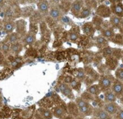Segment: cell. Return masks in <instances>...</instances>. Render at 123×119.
<instances>
[{
  "instance_id": "6da1fadb",
  "label": "cell",
  "mask_w": 123,
  "mask_h": 119,
  "mask_svg": "<svg viewBox=\"0 0 123 119\" xmlns=\"http://www.w3.org/2000/svg\"><path fill=\"white\" fill-rule=\"evenodd\" d=\"M75 101L78 104L81 116L88 117V116H91L93 115L94 107L91 104L90 102L85 100L82 97H78L75 98Z\"/></svg>"
},
{
  "instance_id": "7a4b0ae2",
  "label": "cell",
  "mask_w": 123,
  "mask_h": 119,
  "mask_svg": "<svg viewBox=\"0 0 123 119\" xmlns=\"http://www.w3.org/2000/svg\"><path fill=\"white\" fill-rule=\"evenodd\" d=\"M84 69L86 73V78L84 82L87 86L93 85L96 82L98 81L101 74L98 73V71L94 69L93 67H92L91 64L84 65Z\"/></svg>"
},
{
  "instance_id": "3957f363",
  "label": "cell",
  "mask_w": 123,
  "mask_h": 119,
  "mask_svg": "<svg viewBox=\"0 0 123 119\" xmlns=\"http://www.w3.org/2000/svg\"><path fill=\"white\" fill-rule=\"evenodd\" d=\"M115 77H114L111 74H101L100 78L98 81V85L102 92L111 90V86L115 80Z\"/></svg>"
},
{
  "instance_id": "277c9868",
  "label": "cell",
  "mask_w": 123,
  "mask_h": 119,
  "mask_svg": "<svg viewBox=\"0 0 123 119\" xmlns=\"http://www.w3.org/2000/svg\"><path fill=\"white\" fill-rule=\"evenodd\" d=\"M100 52L101 53L104 58H108L111 57L116 58L117 59H121L123 54H122V50L120 48H113L109 45L104 48L101 50H99Z\"/></svg>"
},
{
  "instance_id": "5b68a950",
  "label": "cell",
  "mask_w": 123,
  "mask_h": 119,
  "mask_svg": "<svg viewBox=\"0 0 123 119\" xmlns=\"http://www.w3.org/2000/svg\"><path fill=\"white\" fill-rule=\"evenodd\" d=\"M51 110L54 117L57 119H63L68 114H69L67 104H65L64 102L56 105L55 106L52 107Z\"/></svg>"
},
{
  "instance_id": "8992f818",
  "label": "cell",
  "mask_w": 123,
  "mask_h": 119,
  "mask_svg": "<svg viewBox=\"0 0 123 119\" xmlns=\"http://www.w3.org/2000/svg\"><path fill=\"white\" fill-rule=\"evenodd\" d=\"M81 29L79 26L75 25V24L71 26V28L68 30V40L73 43H78V40L81 37Z\"/></svg>"
},
{
  "instance_id": "52a82bcc",
  "label": "cell",
  "mask_w": 123,
  "mask_h": 119,
  "mask_svg": "<svg viewBox=\"0 0 123 119\" xmlns=\"http://www.w3.org/2000/svg\"><path fill=\"white\" fill-rule=\"evenodd\" d=\"M114 30L115 29L111 25L109 21L104 20V22L103 23V25H102V28H101V29L100 30V34L110 41L111 39L116 34Z\"/></svg>"
},
{
  "instance_id": "ba28073f",
  "label": "cell",
  "mask_w": 123,
  "mask_h": 119,
  "mask_svg": "<svg viewBox=\"0 0 123 119\" xmlns=\"http://www.w3.org/2000/svg\"><path fill=\"white\" fill-rule=\"evenodd\" d=\"M58 87H59V90L61 92V93L63 95H65L66 97H68V99H70L71 100H75V95L73 92V90L69 84H67L64 82H61L59 83Z\"/></svg>"
},
{
  "instance_id": "9c48e42d",
  "label": "cell",
  "mask_w": 123,
  "mask_h": 119,
  "mask_svg": "<svg viewBox=\"0 0 123 119\" xmlns=\"http://www.w3.org/2000/svg\"><path fill=\"white\" fill-rule=\"evenodd\" d=\"M78 48H81L82 50H88L93 46H94L93 39L91 37L86 35L83 34L77 43Z\"/></svg>"
},
{
  "instance_id": "30bf717a",
  "label": "cell",
  "mask_w": 123,
  "mask_h": 119,
  "mask_svg": "<svg viewBox=\"0 0 123 119\" xmlns=\"http://www.w3.org/2000/svg\"><path fill=\"white\" fill-rule=\"evenodd\" d=\"M54 117L52 111L49 108L40 107L36 110L34 118L37 119H52Z\"/></svg>"
},
{
  "instance_id": "8fae6325",
  "label": "cell",
  "mask_w": 123,
  "mask_h": 119,
  "mask_svg": "<svg viewBox=\"0 0 123 119\" xmlns=\"http://www.w3.org/2000/svg\"><path fill=\"white\" fill-rule=\"evenodd\" d=\"M49 15L59 23L61 22L62 19L64 17L65 14L62 12V10H61V8L59 7V5H54L50 6Z\"/></svg>"
},
{
  "instance_id": "7c38bea8",
  "label": "cell",
  "mask_w": 123,
  "mask_h": 119,
  "mask_svg": "<svg viewBox=\"0 0 123 119\" xmlns=\"http://www.w3.org/2000/svg\"><path fill=\"white\" fill-rule=\"evenodd\" d=\"M95 14L104 19H106L109 18L111 16L112 12L109 6H107L104 4H100L95 10Z\"/></svg>"
},
{
  "instance_id": "4fadbf2b",
  "label": "cell",
  "mask_w": 123,
  "mask_h": 119,
  "mask_svg": "<svg viewBox=\"0 0 123 119\" xmlns=\"http://www.w3.org/2000/svg\"><path fill=\"white\" fill-rule=\"evenodd\" d=\"M109 22L111 25L114 29H117L120 33L123 35V17L111 15V16L109 17Z\"/></svg>"
},
{
  "instance_id": "5bb4252c",
  "label": "cell",
  "mask_w": 123,
  "mask_h": 119,
  "mask_svg": "<svg viewBox=\"0 0 123 119\" xmlns=\"http://www.w3.org/2000/svg\"><path fill=\"white\" fill-rule=\"evenodd\" d=\"M84 5V0H74L70 9V13L72 15L76 18H78Z\"/></svg>"
},
{
  "instance_id": "9a60e30c",
  "label": "cell",
  "mask_w": 123,
  "mask_h": 119,
  "mask_svg": "<svg viewBox=\"0 0 123 119\" xmlns=\"http://www.w3.org/2000/svg\"><path fill=\"white\" fill-rule=\"evenodd\" d=\"M95 53L88 50H83L80 54V62L84 65H89L93 63Z\"/></svg>"
},
{
  "instance_id": "2e32d148",
  "label": "cell",
  "mask_w": 123,
  "mask_h": 119,
  "mask_svg": "<svg viewBox=\"0 0 123 119\" xmlns=\"http://www.w3.org/2000/svg\"><path fill=\"white\" fill-rule=\"evenodd\" d=\"M92 115L98 119H114L111 115H110L102 107L100 106L94 108Z\"/></svg>"
},
{
  "instance_id": "e0dca14e",
  "label": "cell",
  "mask_w": 123,
  "mask_h": 119,
  "mask_svg": "<svg viewBox=\"0 0 123 119\" xmlns=\"http://www.w3.org/2000/svg\"><path fill=\"white\" fill-rule=\"evenodd\" d=\"M36 105H31L25 110H22L18 114L19 119H33L36 112Z\"/></svg>"
},
{
  "instance_id": "ac0fdd59",
  "label": "cell",
  "mask_w": 123,
  "mask_h": 119,
  "mask_svg": "<svg viewBox=\"0 0 123 119\" xmlns=\"http://www.w3.org/2000/svg\"><path fill=\"white\" fill-rule=\"evenodd\" d=\"M81 30L83 34L88 35L89 37L93 38L95 33L96 31L95 26L93 25L92 22H86L81 26Z\"/></svg>"
},
{
  "instance_id": "d6986e66",
  "label": "cell",
  "mask_w": 123,
  "mask_h": 119,
  "mask_svg": "<svg viewBox=\"0 0 123 119\" xmlns=\"http://www.w3.org/2000/svg\"><path fill=\"white\" fill-rule=\"evenodd\" d=\"M50 6L51 5L49 2V0H38L37 2V7L38 12H41L44 17L49 15Z\"/></svg>"
},
{
  "instance_id": "ffe728a7",
  "label": "cell",
  "mask_w": 123,
  "mask_h": 119,
  "mask_svg": "<svg viewBox=\"0 0 123 119\" xmlns=\"http://www.w3.org/2000/svg\"><path fill=\"white\" fill-rule=\"evenodd\" d=\"M102 108L110 115L114 116L118 111L119 110L122 108L117 102H104Z\"/></svg>"
},
{
  "instance_id": "44dd1931",
  "label": "cell",
  "mask_w": 123,
  "mask_h": 119,
  "mask_svg": "<svg viewBox=\"0 0 123 119\" xmlns=\"http://www.w3.org/2000/svg\"><path fill=\"white\" fill-rule=\"evenodd\" d=\"M111 90L116 95L117 99H120L123 97V82L115 79Z\"/></svg>"
},
{
  "instance_id": "7402d4cb",
  "label": "cell",
  "mask_w": 123,
  "mask_h": 119,
  "mask_svg": "<svg viewBox=\"0 0 123 119\" xmlns=\"http://www.w3.org/2000/svg\"><path fill=\"white\" fill-rule=\"evenodd\" d=\"M93 43H94V46L98 48L99 50L103 49L104 48L109 45V40L102 36L101 34L97 36H94L93 38Z\"/></svg>"
},
{
  "instance_id": "603a6c76",
  "label": "cell",
  "mask_w": 123,
  "mask_h": 119,
  "mask_svg": "<svg viewBox=\"0 0 123 119\" xmlns=\"http://www.w3.org/2000/svg\"><path fill=\"white\" fill-rule=\"evenodd\" d=\"M68 106V113L70 115H73V117L76 118L78 116H81L80 112L79 110L78 104L76 103L75 101H70L67 104Z\"/></svg>"
},
{
  "instance_id": "cb8c5ba5",
  "label": "cell",
  "mask_w": 123,
  "mask_h": 119,
  "mask_svg": "<svg viewBox=\"0 0 123 119\" xmlns=\"http://www.w3.org/2000/svg\"><path fill=\"white\" fill-rule=\"evenodd\" d=\"M110 8H111L112 15H117L120 17H123V3L122 2L111 4L110 5Z\"/></svg>"
},
{
  "instance_id": "d4e9b609",
  "label": "cell",
  "mask_w": 123,
  "mask_h": 119,
  "mask_svg": "<svg viewBox=\"0 0 123 119\" xmlns=\"http://www.w3.org/2000/svg\"><path fill=\"white\" fill-rule=\"evenodd\" d=\"M104 64L110 72L115 71L119 66V59L114 58V57L108 58L105 59Z\"/></svg>"
},
{
  "instance_id": "484cf974",
  "label": "cell",
  "mask_w": 123,
  "mask_h": 119,
  "mask_svg": "<svg viewBox=\"0 0 123 119\" xmlns=\"http://www.w3.org/2000/svg\"><path fill=\"white\" fill-rule=\"evenodd\" d=\"M74 0H61L59 3V6L62 10L65 15L68 14L69 12H70V9L73 5Z\"/></svg>"
},
{
  "instance_id": "4316f807",
  "label": "cell",
  "mask_w": 123,
  "mask_h": 119,
  "mask_svg": "<svg viewBox=\"0 0 123 119\" xmlns=\"http://www.w3.org/2000/svg\"><path fill=\"white\" fill-rule=\"evenodd\" d=\"M73 75L74 77L80 80L81 82H84L86 78V73L84 67H78L77 69H73Z\"/></svg>"
},
{
  "instance_id": "83f0119b",
  "label": "cell",
  "mask_w": 123,
  "mask_h": 119,
  "mask_svg": "<svg viewBox=\"0 0 123 119\" xmlns=\"http://www.w3.org/2000/svg\"><path fill=\"white\" fill-rule=\"evenodd\" d=\"M103 93H104V102H117V97L111 90H109L107 91H105Z\"/></svg>"
},
{
  "instance_id": "f1b7e54d",
  "label": "cell",
  "mask_w": 123,
  "mask_h": 119,
  "mask_svg": "<svg viewBox=\"0 0 123 119\" xmlns=\"http://www.w3.org/2000/svg\"><path fill=\"white\" fill-rule=\"evenodd\" d=\"M86 91L88 92L89 93H91V95L96 96V97L99 96L100 94L102 92L100 87H99V85L98 84H93V85H91L89 86H87Z\"/></svg>"
},
{
  "instance_id": "f546056e",
  "label": "cell",
  "mask_w": 123,
  "mask_h": 119,
  "mask_svg": "<svg viewBox=\"0 0 123 119\" xmlns=\"http://www.w3.org/2000/svg\"><path fill=\"white\" fill-rule=\"evenodd\" d=\"M104 22V19L96 15H95V16H93V17L92 19V23H93V25L95 26L96 30H98V31L101 30Z\"/></svg>"
},
{
  "instance_id": "4dcf8cb0",
  "label": "cell",
  "mask_w": 123,
  "mask_h": 119,
  "mask_svg": "<svg viewBox=\"0 0 123 119\" xmlns=\"http://www.w3.org/2000/svg\"><path fill=\"white\" fill-rule=\"evenodd\" d=\"M110 42L119 46H123V35L120 33H116L114 35V37L111 39Z\"/></svg>"
},
{
  "instance_id": "1f68e13d",
  "label": "cell",
  "mask_w": 123,
  "mask_h": 119,
  "mask_svg": "<svg viewBox=\"0 0 123 119\" xmlns=\"http://www.w3.org/2000/svg\"><path fill=\"white\" fill-rule=\"evenodd\" d=\"M65 30L64 29V28L61 25H58L57 27H56L54 29V35L55 39H60L62 37L64 33H65Z\"/></svg>"
},
{
  "instance_id": "d6a6232c",
  "label": "cell",
  "mask_w": 123,
  "mask_h": 119,
  "mask_svg": "<svg viewBox=\"0 0 123 119\" xmlns=\"http://www.w3.org/2000/svg\"><path fill=\"white\" fill-rule=\"evenodd\" d=\"M104 58L101 53L100 52V51L98 52L95 53L94 54V57H93V64L94 67H97L98 65H100L102 63V59Z\"/></svg>"
},
{
  "instance_id": "836d02e7",
  "label": "cell",
  "mask_w": 123,
  "mask_h": 119,
  "mask_svg": "<svg viewBox=\"0 0 123 119\" xmlns=\"http://www.w3.org/2000/svg\"><path fill=\"white\" fill-rule=\"evenodd\" d=\"M92 11L93 10H91L89 7H88L84 5L83 8L82 9V10H81V12L80 13L78 19H86V18L90 17V15L92 13Z\"/></svg>"
},
{
  "instance_id": "e575fe53",
  "label": "cell",
  "mask_w": 123,
  "mask_h": 119,
  "mask_svg": "<svg viewBox=\"0 0 123 119\" xmlns=\"http://www.w3.org/2000/svg\"><path fill=\"white\" fill-rule=\"evenodd\" d=\"M85 6L89 7L92 10H96L98 6V3L96 0H84Z\"/></svg>"
},
{
  "instance_id": "d590c367",
  "label": "cell",
  "mask_w": 123,
  "mask_h": 119,
  "mask_svg": "<svg viewBox=\"0 0 123 119\" xmlns=\"http://www.w3.org/2000/svg\"><path fill=\"white\" fill-rule=\"evenodd\" d=\"M81 84H82V82L74 77V79H73V81L71 82L70 85L73 88V90L79 92L80 90V88H81Z\"/></svg>"
},
{
  "instance_id": "8d00e7d4",
  "label": "cell",
  "mask_w": 123,
  "mask_h": 119,
  "mask_svg": "<svg viewBox=\"0 0 123 119\" xmlns=\"http://www.w3.org/2000/svg\"><path fill=\"white\" fill-rule=\"evenodd\" d=\"M36 41V36L33 33H28L24 38V42L27 45H32Z\"/></svg>"
},
{
  "instance_id": "74e56055",
  "label": "cell",
  "mask_w": 123,
  "mask_h": 119,
  "mask_svg": "<svg viewBox=\"0 0 123 119\" xmlns=\"http://www.w3.org/2000/svg\"><path fill=\"white\" fill-rule=\"evenodd\" d=\"M114 77L116 79L123 82V66L117 68L114 71Z\"/></svg>"
},
{
  "instance_id": "f35d334b",
  "label": "cell",
  "mask_w": 123,
  "mask_h": 119,
  "mask_svg": "<svg viewBox=\"0 0 123 119\" xmlns=\"http://www.w3.org/2000/svg\"><path fill=\"white\" fill-rule=\"evenodd\" d=\"M46 17L48 19V21L46 20V23H48V25H49V28H51L52 30H54L56 27H57V26L59 25V22H58V21H56V20L53 19L52 17H51L49 15L46 16Z\"/></svg>"
},
{
  "instance_id": "ab89813d",
  "label": "cell",
  "mask_w": 123,
  "mask_h": 119,
  "mask_svg": "<svg viewBox=\"0 0 123 119\" xmlns=\"http://www.w3.org/2000/svg\"><path fill=\"white\" fill-rule=\"evenodd\" d=\"M96 68L100 74H110V72H111L109 70V69L106 67L105 64H103V63H101L100 65H98Z\"/></svg>"
},
{
  "instance_id": "60d3db41",
  "label": "cell",
  "mask_w": 123,
  "mask_h": 119,
  "mask_svg": "<svg viewBox=\"0 0 123 119\" xmlns=\"http://www.w3.org/2000/svg\"><path fill=\"white\" fill-rule=\"evenodd\" d=\"M61 22H62L63 23H65L66 25H69L70 26H72V25H74V23L73 22V20L71 19H70L68 16H65V15L62 17V19Z\"/></svg>"
},
{
  "instance_id": "b9f144b4",
  "label": "cell",
  "mask_w": 123,
  "mask_h": 119,
  "mask_svg": "<svg viewBox=\"0 0 123 119\" xmlns=\"http://www.w3.org/2000/svg\"><path fill=\"white\" fill-rule=\"evenodd\" d=\"M113 118L114 119H123V108H121Z\"/></svg>"
},
{
  "instance_id": "7bdbcfd3",
  "label": "cell",
  "mask_w": 123,
  "mask_h": 119,
  "mask_svg": "<svg viewBox=\"0 0 123 119\" xmlns=\"http://www.w3.org/2000/svg\"><path fill=\"white\" fill-rule=\"evenodd\" d=\"M64 41L60 39H55V41L54 42V48H59L61 46H62Z\"/></svg>"
},
{
  "instance_id": "ee69618b",
  "label": "cell",
  "mask_w": 123,
  "mask_h": 119,
  "mask_svg": "<svg viewBox=\"0 0 123 119\" xmlns=\"http://www.w3.org/2000/svg\"><path fill=\"white\" fill-rule=\"evenodd\" d=\"M21 49H22V46H21V45L19 44V43H15L13 45V46H12V51H13L14 53H18Z\"/></svg>"
},
{
  "instance_id": "f6af8a7d",
  "label": "cell",
  "mask_w": 123,
  "mask_h": 119,
  "mask_svg": "<svg viewBox=\"0 0 123 119\" xmlns=\"http://www.w3.org/2000/svg\"><path fill=\"white\" fill-rule=\"evenodd\" d=\"M10 43H15L18 40V36L16 33H13L10 36Z\"/></svg>"
},
{
  "instance_id": "bcb514c9",
  "label": "cell",
  "mask_w": 123,
  "mask_h": 119,
  "mask_svg": "<svg viewBox=\"0 0 123 119\" xmlns=\"http://www.w3.org/2000/svg\"><path fill=\"white\" fill-rule=\"evenodd\" d=\"M13 30V24L12 23H7L5 25V30L8 33L11 32Z\"/></svg>"
},
{
  "instance_id": "7dc6e473",
  "label": "cell",
  "mask_w": 123,
  "mask_h": 119,
  "mask_svg": "<svg viewBox=\"0 0 123 119\" xmlns=\"http://www.w3.org/2000/svg\"><path fill=\"white\" fill-rule=\"evenodd\" d=\"M61 0H49V2L51 5H59Z\"/></svg>"
},
{
  "instance_id": "c3c4849f",
  "label": "cell",
  "mask_w": 123,
  "mask_h": 119,
  "mask_svg": "<svg viewBox=\"0 0 123 119\" xmlns=\"http://www.w3.org/2000/svg\"><path fill=\"white\" fill-rule=\"evenodd\" d=\"M2 50L3 51H5V52L9 50V46H8V45H7V44H3V45H2Z\"/></svg>"
},
{
  "instance_id": "681fc988",
  "label": "cell",
  "mask_w": 123,
  "mask_h": 119,
  "mask_svg": "<svg viewBox=\"0 0 123 119\" xmlns=\"http://www.w3.org/2000/svg\"><path fill=\"white\" fill-rule=\"evenodd\" d=\"M108 1L111 5V4H115V3H118V2H122L123 0H108Z\"/></svg>"
},
{
  "instance_id": "f907efd6",
  "label": "cell",
  "mask_w": 123,
  "mask_h": 119,
  "mask_svg": "<svg viewBox=\"0 0 123 119\" xmlns=\"http://www.w3.org/2000/svg\"><path fill=\"white\" fill-rule=\"evenodd\" d=\"M75 117H73V115H70V114H68L63 119H75Z\"/></svg>"
},
{
  "instance_id": "816d5d0a",
  "label": "cell",
  "mask_w": 123,
  "mask_h": 119,
  "mask_svg": "<svg viewBox=\"0 0 123 119\" xmlns=\"http://www.w3.org/2000/svg\"><path fill=\"white\" fill-rule=\"evenodd\" d=\"M96 1H97V2L98 3V5H100V4H102L103 2L107 1V0H96Z\"/></svg>"
},
{
  "instance_id": "f5cc1de1",
  "label": "cell",
  "mask_w": 123,
  "mask_h": 119,
  "mask_svg": "<svg viewBox=\"0 0 123 119\" xmlns=\"http://www.w3.org/2000/svg\"><path fill=\"white\" fill-rule=\"evenodd\" d=\"M18 63L16 61H15V62H12V64L13 67H16V66L18 65Z\"/></svg>"
},
{
  "instance_id": "db71d44e",
  "label": "cell",
  "mask_w": 123,
  "mask_h": 119,
  "mask_svg": "<svg viewBox=\"0 0 123 119\" xmlns=\"http://www.w3.org/2000/svg\"><path fill=\"white\" fill-rule=\"evenodd\" d=\"M75 119H86L85 117H83V116H78V117H76Z\"/></svg>"
},
{
  "instance_id": "11a10c76",
  "label": "cell",
  "mask_w": 123,
  "mask_h": 119,
  "mask_svg": "<svg viewBox=\"0 0 123 119\" xmlns=\"http://www.w3.org/2000/svg\"><path fill=\"white\" fill-rule=\"evenodd\" d=\"M90 119H98V118H96V117H93H93H92V118H91Z\"/></svg>"
},
{
  "instance_id": "9f6ffc18",
  "label": "cell",
  "mask_w": 123,
  "mask_h": 119,
  "mask_svg": "<svg viewBox=\"0 0 123 119\" xmlns=\"http://www.w3.org/2000/svg\"><path fill=\"white\" fill-rule=\"evenodd\" d=\"M121 60H122V66H123V56H122V57L121 58Z\"/></svg>"
},
{
  "instance_id": "6f0895ef",
  "label": "cell",
  "mask_w": 123,
  "mask_h": 119,
  "mask_svg": "<svg viewBox=\"0 0 123 119\" xmlns=\"http://www.w3.org/2000/svg\"><path fill=\"white\" fill-rule=\"evenodd\" d=\"M2 108V105L1 104V103H0V110H1Z\"/></svg>"
},
{
  "instance_id": "680465c9",
  "label": "cell",
  "mask_w": 123,
  "mask_h": 119,
  "mask_svg": "<svg viewBox=\"0 0 123 119\" xmlns=\"http://www.w3.org/2000/svg\"><path fill=\"white\" fill-rule=\"evenodd\" d=\"M2 1H3V0H0V4H1V3L2 2Z\"/></svg>"
},
{
  "instance_id": "91938a15",
  "label": "cell",
  "mask_w": 123,
  "mask_h": 119,
  "mask_svg": "<svg viewBox=\"0 0 123 119\" xmlns=\"http://www.w3.org/2000/svg\"><path fill=\"white\" fill-rule=\"evenodd\" d=\"M1 95H2V92H1V90H0V96H1Z\"/></svg>"
},
{
  "instance_id": "94428289",
  "label": "cell",
  "mask_w": 123,
  "mask_h": 119,
  "mask_svg": "<svg viewBox=\"0 0 123 119\" xmlns=\"http://www.w3.org/2000/svg\"><path fill=\"white\" fill-rule=\"evenodd\" d=\"M33 119H37V118H33Z\"/></svg>"
},
{
  "instance_id": "6125c7cd",
  "label": "cell",
  "mask_w": 123,
  "mask_h": 119,
  "mask_svg": "<svg viewBox=\"0 0 123 119\" xmlns=\"http://www.w3.org/2000/svg\"><path fill=\"white\" fill-rule=\"evenodd\" d=\"M122 54H123V49H122Z\"/></svg>"
}]
</instances>
